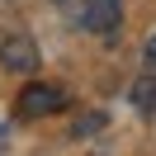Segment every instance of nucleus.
Wrapping results in <instances>:
<instances>
[{
	"label": "nucleus",
	"instance_id": "obj_3",
	"mask_svg": "<svg viewBox=\"0 0 156 156\" xmlns=\"http://www.w3.org/2000/svg\"><path fill=\"white\" fill-rule=\"evenodd\" d=\"M118 14H123V0H85L80 24H85L90 33H114L118 29Z\"/></svg>",
	"mask_w": 156,
	"mask_h": 156
},
{
	"label": "nucleus",
	"instance_id": "obj_2",
	"mask_svg": "<svg viewBox=\"0 0 156 156\" xmlns=\"http://www.w3.org/2000/svg\"><path fill=\"white\" fill-rule=\"evenodd\" d=\"M66 104V95H62L57 85H43V80H29L19 95V114L24 118H43V114H57V109Z\"/></svg>",
	"mask_w": 156,
	"mask_h": 156
},
{
	"label": "nucleus",
	"instance_id": "obj_7",
	"mask_svg": "<svg viewBox=\"0 0 156 156\" xmlns=\"http://www.w3.org/2000/svg\"><path fill=\"white\" fill-rule=\"evenodd\" d=\"M62 5H66V0H62Z\"/></svg>",
	"mask_w": 156,
	"mask_h": 156
},
{
	"label": "nucleus",
	"instance_id": "obj_4",
	"mask_svg": "<svg viewBox=\"0 0 156 156\" xmlns=\"http://www.w3.org/2000/svg\"><path fill=\"white\" fill-rule=\"evenodd\" d=\"M128 99H133L142 114H151V109H156V71L137 76V80H133V90H128Z\"/></svg>",
	"mask_w": 156,
	"mask_h": 156
},
{
	"label": "nucleus",
	"instance_id": "obj_5",
	"mask_svg": "<svg viewBox=\"0 0 156 156\" xmlns=\"http://www.w3.org/2000/svg\"><path fill=\"white\" fill-rule=\"evenodd\" d=\"M99 123H104V118H99V114H90V118H80V123H76V137H85V133H95Z\"/></svg>",
	"mask_w": 156,
	"mask_h": 156
},
{
	"label": "nucleus",
	"instance_id": "obj_1",
	"mask_svg": "<svg viewBox=\"0 0 156 156\" xmlns=\"http://www.w3.org/2000/svg\"><path fill=\"white\" fill-rule=\"evenodd\" d=\"M0 66L19 71V76L38 71V48H33L29 33H0Z\"/></svg>",
	"mask_w": 156,
	"mask_h": 156
},
{
	"label": "nucleus",
	"instance_id": "obj_6",
	"mask_svg": "<svg viewBox=\"0 0 156 156\" xmlns=\"http://www.w3.org/2000/svg\"><path fill=\"white\" fill-rule=\"evenodd\" d=\"M147 66L156 71V33H151V38H147Z\"/></svg>",
	"mask_w": 156,
	"mask_h": 156
}]
</instances>
